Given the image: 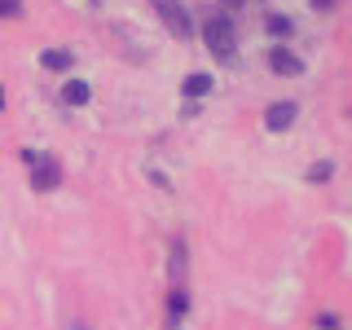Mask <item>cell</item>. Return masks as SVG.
Masks as SVG:
<instances>
[{
    "label": "cell",
    "mask_w": 352,
    "mask_h": 330,
    "mask_svg": "<svg viewBox=\"0 0 352 330\" xmlns=\"http://www.w3.org/2000/svg\"><path fill=\"white\" fill-rule=\"evenodd\" d=\"M22 159L31 163V190H58V181H62L58 159H49V154H36V150H22Z\"/></svg>",
    "instance_id": "obj_2"
},
{
    "label": "cell",
    "mask_w": 352,
    "mask_h": 330,
    "mask_svg": "<svg viewBox=\"0 0 352 330\" xmlns=\"http://www.w3.org/2000/svg\"><path fill=\"white\" fill-rule=\"evenodd\" d=\"M40 66H44V71H71V66H75V53L71 49H44L40 53Z\"/></svg>",
    "instance_id": "obj_6"
},
{
    "label": "cell",
    "mask_w": 352,
    "mask_h": 330,
    "mask_svg": "<svg viewBox=\"0 0 352 330\" xmlns=\"http://www.w3.org/2000/svg\"><path fill=\"white\" fill-rule=\"evenodd\" d=\"M88 97H93V88H88L84 80H71V84L62 88V102H66V106H84Z\"/></svg>",
    "instance_id": "obj_8"
},
{
    "label": "cell",
    "mask_w": 352,
    "mask_h": 330,
    "mask_svg": "<svg viewBox=\"0 0 352 330\" xmlns=\"http://www.w3.org/2000/svg\"><path fill=\"white\" fill-rule=\"evenodd\" d=\"M295 115H300V106H295V102H273L269 110H264V128H269V132H286V128L295 124Z\"/></svg>",
    "instance_id": "obj_4"
},
{
    "label": "cell",
    "mask_w": 352,
    "mask_h": 330,
    "mask_svg": "<svg viewBox=\"0 0 352 330\" xmlns=\"http://www.w3.org/2000/svg\"><path fill=\"white\" fill-rule=\"evenodd\" d=\"M203 44L212 49L216 62H234L238 58V27H234V18H229V14H207Z\"/></svg>",
    "instance_id": "obj_1"
},
{
    "label": "cell",
    "mask_w": 352,
    "mask_h": 330,
    "mask_svg": "<svg viewBox=\"0 0 352 330\" xmlns=\"http://www.w3.org/2000/svg\"><path fill=\"white\" fill-rule=\"evenodd\" d=\"M150 5H154V14L163 18V27H168L176 40H190L194 36V22H190V14H185L181 0H150Z\"/></svg>",
    "instance_id": "obj_3"
},
{
    "label": "cell",
    "mask_w": 352,
    "mask_h": 330,
    "mask_svg": "<svg viewBox=\"0 0 352 330\" xmlns=\"http://www.w3.org/2000/svg\"><path fill=\"white\" fill-rule=\"evenodd\" d=\"M269 66H273L278 75H291V80H295V75H304V62L295 58L286 44H273V49H269Z\"/></svg>",
    "instance_id": "obj_5"
},
{
    "label": "cell",
    "mask_w": 352,
    "mask_h": 330,
    "mask_svg": "<svg viewBox=\"0 0 352 330\" xmlns=\"http://www.w3.org/2000/svg\"><path fill=\"white\" fill-rule=\"evenodd\" d=\"M66 330H88V322H71V326H66Z\"/></svg>",
    "instance_id": "obj_14"
},
{
    "label": "cell",
    "mask_w": 352,
    "mask_h": 330,
    "mask_svg": "<svg viewBox=\"0 0 352 330\" xmlns=\"http://www.w3.org/2000/svg\"><path fill=\"white\" fill-rule=\"evenodd\" d=\"M313 9H335V0H313Z\"/></svg>",
    "instance_id": "obj_13"
},
{
    "label": "cell",
    "mask_w": 352,
    "mask_h": 330,
    "mask_svg": "<svg viewBox=\"0 0 352 330\" xmlns=\"http://www.w3.org/2000/svg\"><path fill=\"white\" fill-rule=\"evenodd\" d=\"M0 14H5V18H18L22 5H18V0H0Z\"/></svg>",
    "instance_id": "obj_11"
},
{
    "label": "cell",
    "mask_w": 352,
    "mask_h": 330,
    "mask_svg": "<svg viewBox=\"0 0 352 330\" xmlns=\"http://www.w3.org/2000/svg\"><path fill=\"white\" fill-rule=\"evenodd\" d=\"M185 97H203V93H212V75L207 71H194V75H185Z\"/></svg>",
    "instance_id": "obj_7"
},
{
    "label": "cell",
    "mask_w": 352,
    "mask_h": 330,
    "mask_svg": "<svg viewBox=\"0 0 352 330\" xmlns=\"http://www.w3.org/2000/svg\"><path fill=\"white\" fill-rule=\"evenodd\" d=\"M264 22H269V31H273V36H291V18H282V14H269V18H264Z\"/></svg>",
    "instance_id": "obj_10"
},
{
    "label": "cell",
    "mask_w": 352,
    "mask_h": 330,
    "mask_svg": "<svg viewBox=\"0 0 352 330\" xmlns=\"http://www.w3.org/2000/svg\"><path fill=\"white\" fill-rule=\"evenodd\" d=\"M0 106H5V88H0Z\"/></svg>",
    "instance_id": "obj_16"
},
{
    "label": "cell",
    "mask_w": 352,
    "mask_h": 330,
    "mask_svg": "<svg viewBox=\"0 0 352 330\" xmlns=\"http://www.w3.org/2000/svg\"><path fill=\"white\" fill-rule=\"evenodd\" d=\"M225 5H229V9H238V5H247V0H225Z\"/></svg>",
    "instance_id": "obj_15"
},
{
    "label": "cell",
    "mask_w": 352,
    "mask_h": 330,
    "mask_svg": "<svg viewBox=\"0 0 352 330\" xmlns=\"http://www.w3.org/2000/svg\"><path fill=\"white\" fill-rule=\"evenodd\" d=\"M330 176H335V163H330V159H322V163H313V168H308V181H313V185H326Z\"/></svg>",
    "instance_id": "obj_9"
},
{
    "label": "cell",
    "mask_w": 352,
    "mask_h": 330,
    "mask_svg": "<svg viewBox=\"0 0 352 330\" xmlns=\"http://www.w3.org/2000/svg\"><path fill=\"white\" fill-rule=\"evenodd\" d=\"M317 326H322V330H335L339 317H335V313H322V317H317Z\"/></svg>",
    "instance_id": "obj_12"
}]
</instances>
